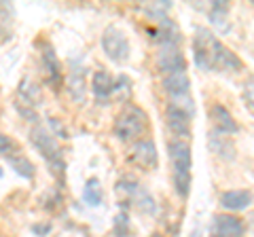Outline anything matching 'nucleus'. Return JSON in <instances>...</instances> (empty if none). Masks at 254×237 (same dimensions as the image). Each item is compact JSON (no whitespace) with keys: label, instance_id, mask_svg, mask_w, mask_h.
Masks as SVG:
<instances>
[{"label":"nucleus","instance_id":"20","mask_svg":"<svg viewBox=\"0 0 254 237\" xmlns=\"http://www.w3.org/2000/svg\"><path fill=\"white\" fill-rule=\"evenodd\" d=\"M113 231H115L117 237L127 235V231H129V216H127L125 212H119V214L115 216V227H113Z\"/></svg>","mask_w":254,"mask_h":237},{"label":"nucleus","instance_id":"8","mask_svg":"<svg viewBox=\"0 0 254 237\" xmlns=\"http://www.w3.org/2000/svg\"><path fill=\"white\" fill-rule=\"evenodd\" d=\"M210 66L222 70V72H240L244 68V61L237 58V53H233L229 47L222 45L218 38H214L210 51Z\"/></svg>","mask_w":254,"mask_h":237},{"label":"nucleus","instance_id":"24","mask_svg":"<svg viewBox=\"0 0 254 237\" xmlns=\"http://www.w3.org/2000/svg\"><path fill=\"white\" fill-rule=\"evenodd\" d=\"M150 237H163L161 233H153V235H150Z\"/></svg>","mask_w":254,"mask_h":237},{"label":"nucleus","instance_id":"9","mask_svg":"<svg viewBox=\"0 0 254 237\" xmlns=\"http://www.w3.org/2000/svg\"><path fill=\"white\" fill-rule=\"evenodd\" d=\"M214 36L208 28H197L195 30V38H193V58H195V66L203 70V72H210V51H212V43Z\"/></svg>","mask_w":254,"mask_h":237},{"label":"nucleus","instance_id":"10","mask_svg":"<svg viewBox=\"0 0 254 237\" xmlns=\"http://www.w3.org/2000/svg\"><path fill=\"white\" fill-rule=\"evenodd\" d=\"M208 117L214 125L216 133H222V136H233V133L240 131V125H237L235 117L229 113V108H225L222 104H212L208 108Z\"/></svg>","mask_w":254,"mask_h":237},{"label":"nucleus","instance_id":"18","mask_svg":"<svg viewBox=\"0 0 254 237\" xmlns=\"http://www.w3.org/2000/svg\"><path fill=\"white\" fill-rule=\"evenodd\" d=\"M83 199L87 205H100L102 199H104V193H102V186H100V180L98 178H89L87 184L83 188Z\"/></svg>","mask_w":254,"mask_h":237},{"label":"nucleus","instance_id":"14","mask_svg":"<svg viewBox=\"0 0 254 237\" xmlns=\"http://www.w3.org/2000/svg\"><path fill=\"white\" fill-rule=\"evenodd\" d=\"M41 58H43V66H45V70H47V81H49V85H53V89H58L60 78H62V68H60L58 55H55L53 47H51L49 43H43Z\"/></svg>","mask_w":254,"mask_h":237},{"label":"nucleus","instance_id":"2","mask_svg":"<svg viewBox=\"0 0 254 237\" xmlns=\"http://www.w3.org/2000/svg\"><path fill=\"white\" fill-rule=\"evenodd\" d=\"M148 129V115L140 106L127 104L119 117L115 118V136L121 142H136L144 138V131Z\"/></svg>","mask_w":254,"mask_h":237},{"label":"nucleus","instance_id":"6","mask_svg":"<svg viewBox=\"0 0 254 237\" xmlns=\"http://www.w3.org/2000/svg\"><path fill=\"white\" fill-rule=\"evenodd\" d=\"M155 64L159 72L172 74V72H182L187 70V58L182 53L180 45H159L157 55H155Z\"/></svg>","mask_w":254,"mask_h":237},{"label":"nucleus","instance_id":"5","mask_svg":"<svg viewBox=\"0 0 254 237\" xmlns=\"http://www.w3.org/2000/svg\"><path fill=\"white\" fill-rule=\"evenodd\" d=\"M30 142L34 144L36 151L45 157L47 163H49L51 168H58V165L64 168L58 138H55L47 127H43V125H34V127L30 129Z\"/></svg>","mask_w":254,"mask_h":237},{"label":"nucleus","instance_id":"1","mask_svg":"<svg viewBox=\"0 0 254 237\" xmlns=\"http://www.w3.org/2000/svg\"><path fill=\"white\" fill-rule=\"evenodd\" d=\"M168 155L172 161L174 174V188L185 199L190 193V182H193V155H190V144L187 140H170L168 142Z\"/></svg>","mask_w":254,"mask_h":237},{"label":"nucleus","instance_id":"23","mask_svg":"<svg viewBox=\"0 0 254 237\" xmlns=\"http://www.w3.org/2000/svg\"><path fill=\"white\" fill-rule=\"evenodd\" d=\"M2 13H4V6H2V4H0V17H2Z\"/></svg>","mask_w":254,"mask_h":237},{"label":"nucleus","instance_id":"3","mask_svg":"<svg viewBox=\"0 0 254 237\" xmlns=\"http://www.w3.org/2000/svg\"><path fill=\"white\" fill-rule=\"evenodd\" d=\"M161 85H163V91L168 93V98H170V106L182 110L185 115L193 118L195 117V102L190 98V78L187 74V70L165 74Z\"/></svg>","mask_w":254,"mask_h":237},{"label":"nucleus","instance_id":"7","mask_svg":"<svg viewBox=\"0 0 254 237\" xmlns=\"http://www.w3.org/2000/svg\"><path fill=\"white\" fill-rule=\"evenodd\" d=\"M129 161L133 165H138L140 170H155L159 163V153L157 144L153 138H140L133 142L131 151H129Z\"/></svg>","mask_w":254,"mask_h":237},{"label":"nucleus","instance_id":"13","mask_svg":"<svg viewBox=\"0 0 254 237\" xmlns=\"http://www.w3.org/2000/svg\"><path fill=\"white\" fill-rule=\"evenodd\" d=\"M220 205L227 212H244L252 205V191L250 188H233L220 195Z\"/></svg>","mask_w":254,"mask_h":237},{"label":"nucleus","instance_id":"25","mask_svg":"<svg viewBox=\"0 0 254 237\" xmlns=\"http://www.w3.org/2000/svg\"><path fill=\"white\" fill-rule=\"evenodd\" d=\"M0 176H2V172H0Z\"/></svg>","mask_w":254,"mask_h":237},{"label":"nucleus","instance_id":"22","mask_svg":"<svg viewBox=\"0 0 254 237\" xmlns=\"http://www.w3.org/2000/svg\"><path fill=\"white\" fill-rule=\"evenodd\" d=\"M244 102H246V106H248V110L252 113V104H254V100H252V78L248 81V85H244Z\"/></svg>","mask_w":254,"mask_h":237},{"label":"nucleus","instance_id":"17","mask_svg":"<svg viewBox=\"0 0 254 237\" xmlns=\"http://www.w3.org/2000/svg\"><path fill=\"white\" fill-rule=\"evenodd\" d=\"M6 161H9V165L13 168V172H17L21 178H26V180H32L36 176V168H34V163H32L26 155H21V153H11L9 157H6Z\"/></svg>","mask_w":254,"mask_h":237},{"label":"nucleus","instance_id":"4","mask_svg":"<svg viewBox=\"0 0 254 237\" xmlns=\"http://www.w3.org/2000/svg\"><path fill=\"white\" fill-rule=\"evenodd\" d=\"M102 49H104L106 58L110 61H115V64H125V61L129 59L131 47H129V38H127V34L121 28L110 26L104 30V34H102Z\"/></svg>","mask_w":254,"mask_h":237},{"label":"nucleus","instance_id":"21","mask_svg":"<svg viewBox=\"0 0 254 237\" xmlns=\"http://www.w3.org/2000/svg\"><path fill=\"white\" fill-rule=\"evenodd\" d=\"M15 151H17V144H15V140L11 136H6V133H0V155L9 157Z\"/></svg>","mask_w":254,"mask_h":237},{"label":"nucleus","instance_id":"12","mask_svg":"<svg viewBox=\"0 0 254 237\" xmlns=\"http://www.w3.org/2000/svg\"><path fill=\"white\" fill-rule=\"evenodd\" d=\"M165 121H168V129L174 133V138L189 142V136H190V117L189 115H185L182 110L174 108V106H168V110H165Z\"/></svg>","mask_w":254,"mask_h":237},{"label":"nucleus","instance_id":"19","mask_svg":"<svg viewBox=\"0 0 254 237\" xmlns=\"http://www.w3.org/2000/svg\"><path fill=\"white\" fill-rule=\"evenodd\" d=\"M210 148L216 155H220L222 159H233L235 157V146L229 142V138H220L218 133L210 136Z\"/></svg>","mask_w":254,"mask_h":237},{"label":"nucleus","instance_id":"11","mask_svg":"<svg viewBox=\"0 0 254 237\" xmlns=\"http://www.w3.org/2000/svg\"><path fill=\"white\" fill-rule=\"evenodd\" d=\"M212 235L214 237H242L244 223L233 214H216L212 223Z\"/></svg>","mask_w":254,"mask_h":237},{"label":"nucleus","instance_id":"16","mask_svg":"<svg viewBox=\"0 0 254 237\" xmlns=\"http://www.w3.org/2000/svg\"><path fill=\"white\" fill-rule=\"evenodd\" d=\"M66 87H68V91H70V98L81 104V102L85 100V68L78 66V68L70 70Z\"/></svg>","mask_w":254,"mask_h":237},{"label":"nucleus","instance_id":"26","mask_svg":"<svg viewBox=\"0 0 254 237\" xmlns=\"http://www.w3.org/2000/svg\"><path fill=\"white\" fill-rule=\"evenodd\" d=\"M0 237H2V235H0Z\"/></svg>","mask_w":254,"mask_h":237},{"label":"nucleus","instance_id":"15","mask_svg":"<svg viewBox=\"0 0 254 237\" xmlns=\"http://www.w3.org/2000/svg\"><path fill=\"white\" fill-rule=\"evenodd\" d=\"M91 91H93V96L100 100L108 98L110 93L115 91V78L110 76L106 70H98V72H93V76H91Z\"/></svg>","mask_w":254,"mask_h":237}]
</instances>
